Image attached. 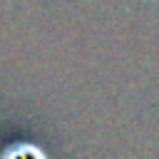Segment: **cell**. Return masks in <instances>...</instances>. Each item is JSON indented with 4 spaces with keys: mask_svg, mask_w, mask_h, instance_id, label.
I'll list each match as a JSON object with an SVG mask.
<instances>
[{
    "mask_svg": "<svg viewBox=\"0 0 159 159\" xmlns=\"http://www.w3.org/2000/svg\"><path fill=\"white\" fill-rule=\"evenodd\" d=\"M0 159H47V154L35 144H12Z\"/></svg>",
    "mask_w": 159,
    "mask_h": 159,
    "instance_id": "1",
    "label": "cell"
}]
</instances>
